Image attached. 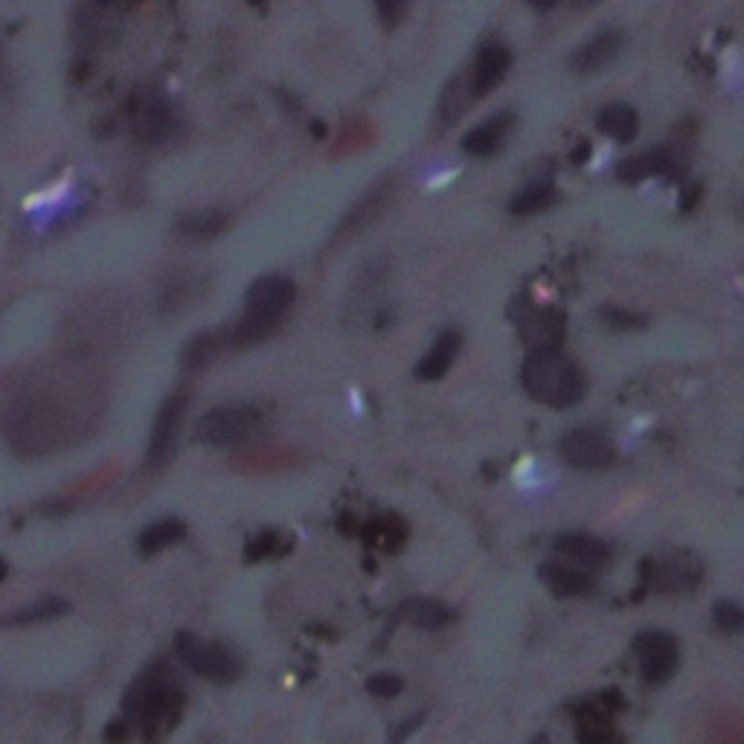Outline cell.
<instances>
[{
	"mask_svg": "<svg viewBox=\"0 0 744 744\" xmlns=\"http://www.w3.org/2000/svg\"><path fill=\"white\" fill-rule=\"evenodd\" d=\"M561 457L573 468L582 471H597V468H608L616 460L614 442L597 428H573L561 437Z\"/></svg>",
	"mask_w": 744,
	"mask_h": 744,
	"instance_id": "obj_11",
	"label": "cell"
},
{
	"mask_svg": "<svg viewBox=\"0 0 744 744\" xmlns=\"http://www.w3.org/2000/svg\"><path fill=\"white\" fill-rule=\"evenodd\" d=\"M521 384L523 390L530 393V399L538 405L556 407H573L584 396V376L582 369L575 367L573 358L556 349H532L527 361L521 364Z\"/></svg>",
	"mask_w": 744,
	"mask_h": 744,
	"instance_id": "obj_1",
	"label": "cell"
},
{
	"mask_svg": "<svg viewBox=\"0 0 744 744\" xmlns=\"http://www.w3.org/2000/svg\"><path fill=\"white\" fill-rule=\"evenodd\" d=\"M96 3H100V7H108V3H111V0H96Z\"/></svg>",
	"mask_w": 744,
	"mask_h": 744,
	"instance_id": "obj_34",
	"label": "cell"
},
{
	"mask_svg": "<svg viewBox=\"0 0 744 744\" xmlns=\"http://www.w3.org/2000/svg\"><path fill=\"white\" fill-rule=\"evenodd\" d=\"M181 701H184V692H181L170 669L152 666L125 692V722L131 730H140V733H157L163 724L175 718Z\"/></svg>",
	"mask_w": 744,
	"mask_h": 744,
	"instance_id": "obj_2",
	"label": "cell"
},
{
	"mask_svg": "<svg viewBox=\"0 0 744 744\" xmlns=\"http://www.w3.org/2000/svg\"><path fill=\"white\" fill-rule=\"evenodd\" d=\"M7 573H9V568H7V561L0 559V582H3V579H7Z\"/></svg>",
	"mask_w": 744,
	"mask_h": 744,
	"instance_id": "obj_33",
	"label": "cell"
},
{
	"mask_svg": "<svg viewBox=\"0 0 744 744\" xmlns=\"http://www.w3.org/2000/svg\"><path fill=\"white\" fill-rule=\"evenodd\" d=\"M131 131L140 143H161L175 131V108L170 100H163L157 93H137L131 100Z\"/></svg>",
	"mask_w": 744,
	"mask_h": 744,
	"instance_id": "obj_10",
	"label": "cell"
},
{
	"mask_svg": "<svg viewBox=\"0 0 744 744\" xmlns=\"http://www.w3.org/2000/svg\"><path fill=\"white\" fill-rule=\"evenodd\" d=\"M224 344H227V335H222V332H204V335H195V338L184 346L181 364H184L186 369L207 367L215 355H218V349H224Z\"/></svg>",
	"mask_w": 744,
	"mask_h": 744,
	"instance_id": "obj_24",
	"label": "cell"
},
{
	"mask_svg": "<svg viewBox=\"0 0 744 744\" xmlns=\"http://www.w3.org/2000/svg\"><path fill=\"white\" fill-rule=\"evenodd\" d=\"M634 660H638V669L645 683H666L675 675L681 654H677V643L672 634L649 629L634 640Z\"/></svg>",
	"mask_w": 744,
	"mask_h": 744,
	"instance_id": "obj_9",
	"label": "cell"
},
{
	"mask_svg": "<svg viewBox=\"0 0 744 744\" xmlns=\"http://www.w3.org/2000/svg\"><path fill=\"white\" fill-rule=\"evenodd\" d=\"M259 428V414L247 405H222L213 407L198 419V439L204 446H236L245 439L254 437V430Z\"/></svg>",
	"mask_w": 744,
	"mask_h": 744,
	"instance_id": "obj_5",
	"label": "cell"
},
{
	"mask_svg": "<svg viewBox=\"0 0 744 744\" xmlns=\"http://www.w3.org/2000/svg\"><path fill=\"white\" fill-rule=\"evenodd\" d=\"M597 129L602 131L605 137L616 140V143H631L640 131L638 111L631 105H622V102L602 108L597 116Z\"/></svg>",
	"mask_w": 744,
	"mask_h": 744,
	"instance_id": "obj_19",
	"label": "cell"
},
{
	"mask_svg": "<svg viewBox=\"0 0 744 744\" xmlns=\"http://www.w3.org/2000/svg\"><path fill=\"white\" fill-rule=\"evenodd\" d=\"M509 125H512V114H509V111H503V114H491L489 120H483V123L468 131L466 137H462V149H466L468 154H475V157H491V154L503 146Z\"/></svg>",
	"mask_w": 744,
	"mask_h": 744,
	"instance_id": "obj_15",
	"label": "cell"
},
{
	"mask_svg": "<svg viewBox=\"0 0 744 744\" xmlns=\"http://www.w3.org/2000/svg\"><path fill=\"white\" fill-rule=\"evenodd\" d=\"M367 690L373 695H378V699H390V695H396L401 690V681L396 675H376L367 683Z\"/></svg>",
	"mask_w": 744,
	"mask_h": 744,
	"instance_id": "obj_30",
	"label": "cell"
},
{
	"mask_svg": "<svg viewBox=\"0 0 744 744\" xmlns=\"http://www.w3.org/2000/svg\"><path fill=\"white\" fill-rule=\"evenodd\" d=\"M556 201V186L547 184V181H536V184H527L518 195L512 198L509 210L512 215H536L541 210H547Z\"/></svg>",
	"mask_w": 744,
	"mask_h": 744,
	"instance_id": "obj_25",
	"label": "cell"
},
{
	"mask_svg": "<svg viewBox=\"0 0 744 744\" xmlns=\"http://www.w3.org/2000/svg\"><path fill=\"white\" fill-rule=\"evenodd\" d=\"M622 47V32L616 30H602L599 35H593L591 41H584L579 50L573 53L570 64L579 73H593V70L605 68L616 53H620Z\"/></svg>",
	"mask_w": 744,
	"mask_h": 744,
	"instance_id": "obj_16",
	"label": "cell"
},
{
	"mask_svg": "<svg viewBox=\"0 0 744 744\" xmlns=\"http://www.w3.org/2000/svg\"><path fill=\"white\" fill-rule=\"evenodd\" d=\"M7 434L12 439V446L21 448L23 453L47 451L50 442H55V437H59V414L44 401L21 405L16 414L9 416Z\"/></svg>",
	"mask_w": 744,
	"mask_h": 744,
	"instance_id": "obj_6",
	"label": "cell"
},
{
	"mask_svg": "<svg viewBox=\"0 0 744 744\" xmlns=\"http://www.w3.org/2000/svg\"><path fill=\"white\" fill-rule=\"evenodd\" d=\"M184 536H186L184 523L177 521V518H163V521L149 523L146 530L140 532L137 547L143 556H154V553H163L166 547L177 544Z\"/></svg>",
	"mask_w": 744,
	"mask_h": 744,
	"instance_id": "obj_23",
	"label": "cell"
},
{
	"mask_svg": "<svg viewBox=\"0 0 744 744\" xmlns=\"http://www.w3.org/2000/svg\"><path fill=\"white\" fill-rule=\"evenodd\" d=\"M509 64H512V53H509V47L503 41H489V44H483V50L477 53L471 93L475 96H486L489 91H495L507 79Z\"/></svg>",
	"mask_w": 744,
	"mask_h": 744,
	"instance_id": "obj_14",
	"label": "cell"
},
{
	"mask_svg": "<svg viewBox=\"0 0 744 744\" xmlns=\"http://www.w3.org/2000/svg\"><path fill=\"white\" fill-rule=\"evenodd\" d=\"M713 622L722 631H744V611L736 602H718L713 611Z\"/></svg>",
	"mask_w": 744,
	"mask_h": 744,
	"instance_id": "obj_27",
	"label": "cell"
},
{
	"mask_svg": "<svg viewBox=\"0 0 744 744\" xmlns=\"http://www.w3.org/2000/svg\"><path fill=\"white\" fill-rule=\"evenodd\" d=\"M405 620L422 631H437L453 620V611L439 599H410L405 602Z\"/></svg>",
	"mask_w": 744,
	"mask_h": 744,
	"instance_id": "obj_22",
	"label": "cell"
},
{
	"mask_svg": "<svg viewBox=\"0 0 744 744\" xmlns=\"http://www.w3.org/2000/svg\"><path fill=\"white\" fill-rule=\"evenodd\" d=\"M227 227V213L222 210H198V213L181 215L175 224L177 236L190 238V242H207L215 238Z\"/></svg>",
	"mask_w": 744,
	"mask_h": 744,
	"instance_id": "obj_20",
	"label": "cell"
},
{
	"mask_svg": "<svg viewBox=\"0 0 744 744\" xmlns=\"http://www.w3.org/2000/svg\"><path fill=\"white\" fill-rule=\"evenodd\" d=\"M457 353H460V332L446 329L430 344V349L425 353L419 367H416V376L422 378V381H437V378H442L451 369Z\"/></svg>",
	"mask_w": 744,
	"mask_h": 744,
	"instance_id": "obj_17",
	"label": "cell"
},
{
	"mask_svg": "<svg viewBox=\"0 0 744 744\" xmlns=\"http://www.w3.org/2000/svg\"><path fill=\"white\" fill-rule=\"evenodd\" d=\"M294 297H297V288L288 277L268 274V277L256 279L245 294V317L233 326L227 344L251 346L268 338L285 317V312L292 308Z\"/></svg>",
	"mask_w": 744,
	"mask_h": 744,
	"instance_id": "obj_3",
	"label": "cell"
},
{
	"mask_svg": "<svg viewBox=\"0 0 744 744\" xmlns=\"http://www.w3.org/2000/svg\"><path fill=\"white\" fill-rule=\"evenodd\" d=\"M518 335L532 349H556L564 340V317L553 308L523 306V315L518 317Z\"/></svg>",
	"mask_w": 744,
	"mask_h": 744,
	"instance_id": "obj_12",
	"label": "cell"
},
{
	"mask_svg": "<svg viewBox=\"0 0 744 744\" xmlns=\"http://www.w3.org/2000/svg\"><path fill=\"white\" fill-rule=\"evenodd\" d=\"M675 172V161L669 152H649L640 154V157H629V161L620 163L616 175L625 181V184H638L649 175H672Z\"/></svg>",
	"mask_w": 744,
	"mask_h": 744,
	"instance_id": "obj_21",
	"label": "cell"
},
{
	"mask_svg": "<svg viewBox=\"0 0 744 744\" xmlns=\"http://www.w3.org/2000/svg\"><path fill=\"white\" fill-rule=\"evenodd\" d=\"M556 559L568 561V564L588 573V570L605 568L611 550L602 538L588 536V532H568L556 541Z\"/></svg>",
	"mask_w": 744,
	"mask_h": 744,
	"instance_id": "obj_13",
	"label": "cell"
},
{
	"mask_svg": "<svg viewBox=\"0 0 744 744\" xmlns=\"http://www.w3.org/2000/svg\"><path fill=\"white\" fill-rule=\"evenodd\" d=\"M532 9H538V12H547V9H553L559 0H527Z\"/></svg>",
	"mask_w": 744,
	"mask_h": 744,
	"instance_id": "obj_32",
	"label": "cell"
},
{
	"mask_svg": "<svg viewBox=\"0 0 744 744\" xmlns=\"http://www.w3.org/2000/svg\"><path fill=\"white\" fill-rule=\"evenodd\" d=\"M541 582H544L547 591H553L556 597H582V593L591 591V579H588V573L561 559L547 561L544 568H541Z\"/></svg>",
	"mask_w": 744,
	"mask_h": 744,
	"instance_id": "obj_18",
	"label": "cell"
},
{
	"mask_svg": "<svg viewBox=\"0 0 744 744\" xmlns=\"http://www.w3.org/2000/svg\"><path fill=\"white\" fill-rule=\"evenodd\" d=\"M131 736V727L125 718H114V722H108L105 727V738L111 744H125V738Z\"/></svg>",
	"mask_w": 744,
	"mask_h": 744,
	"instance_id": "obj_31",
	"label": "cell"
},
{
	"mask_svg": "<svg viewBox=\"0 0 744 744\" xmlns=\"http://www.w3.org/2000/svg\"><path fill=\"white\" fill-rule=\"evenodd\" d=\"M643 579L654 591H690L701 582V561L690 553H681V550H669V553L652 556L645 561Z\"/></svg>",
	"mask_w": 744,
	"mask_h": 744,
	"instance_id": "obj_7",
	"label": "cell"
},
{
	"mask_svg": "<svg viewBox=\"0 0 744 744\" xmlns=\"http://www.w3.org/2000/svg\"><path fill=\"white\" fill-rule=\"evenodd\" d=\"M177 658L184 660V666L195 672L204 681L213 683H233L242 675V658L233 652L231 645L201 640L190 631H181L175 638Z\"/></svg>",
	"mask_w": 744,
	"mask_h": 744,
	"instance_id": "obj_4",
	"label": "cell"
},
{
	"mask_svg": "<svg viewBox=\"0 0 744 744\" xmlns=\"http://www.w3.org/2000/svg\"><path fill=\"white\" fill-rule=\"evenodd\" d=\"M186 410H190V396H186V393H175V396H170V399L161 405V410L154 416L152 437H149V451H146L149 468L166 466V462L175 457L177 434H181V422H184Z\"/></svg>",
	"mask_w": 744,
	"mask_h": 744,
	"instance_id": "obj_8",
	"label": "cell"
},
{
	"mask_svg": "<svg viewBox=\"0 0 744 744\" xmlns=\"http://www.w3.org/2000/svg\"><path fill=\"white\" fill-rule=\"evenodd\" d=\"M279 550V532H259V536L245 547L247 561H262Z\"/></svg>",
	"mask_w": 744,
	"mask_h": 744,
	"instance_id": "obj_28",
	"label": "cell"
},
{
	"mask_svg": "<svg viewBox=\"0 0 744 744\" xmlns=\"http://www.w3.org/2000/svg\"><path fill=\"white\" fill-rule=\"evenodd\" d=\"M575 3H591V0H575Z\"/></svg>",
	"mask_w": 744,
	"mask_h": 744,
	"instance_id": "obj_35",
	"label": "cell"
},
{
	"mask_svg": "<svg viewBox=\"0 0 744 744\" xmlns=\"http://www.w3.org/2000/svg\"><path fill=\"white\" fill-rule=\"evenodd\" d=\"M376 9L387 27H396L407 16V0H376Z\"/></svg>",
	"mask_w": 744,
	"mask_h": 744,
	"instance_id": "obj_29",
	"label": "cell"
},
{
	"mask_svg": "<svg viewBox=\"0 0 744 744\" xmlns=\"http://www.w3.org/2000/svg\"><path fill=\"white\" fill-rule=\"evenodd\" d=\"M70 611V602L64 599H39V602H32V605L21 608L16 614L9 616L7 625H35V622H47L55 620V616H64Z\"/></svg>",
	"mask_w": 744,
	"mask_h": 744,
	"instance_id": "obj_26",
	"label": "cell"
}]
</instances>
